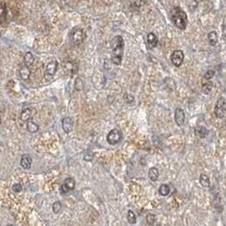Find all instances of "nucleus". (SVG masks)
I'll return each mask as SVG.
<instances>
[{
  "label": "nucleus",
  "mask_w": 226,
  "mask_h": 226,
  "mask_svg": "<svg viewBox=\"0 0 226 226\" xmlns=\"http://www.w3.org/2000/svg\"><path fill=\"white\" fill-rule=\"evenodd\" d=\"M124 53V40L122 35H116L112 41V62L113 64L121 65Z\"/></svg>",
  "instance_id": "1"
},
{
  "label": "nucleus",
  "mask_w": 226,
  "mask_h": 226,
  "mask_svg": "<svg viewBox=\"0 0 226 226\" xmlns=\"http://www.w3.org/2000/svg\"><path fill=\"white\" fill-rule=\"evenodd\" d=\"M171 21L177 28L184 30L188 25V16L184 10L179 6H175L171 10Z\"/></svg>",
  "instance_id": "2"
},
{
  "label": "nucleus",
  "mask_w": 226,
  "mask_h": 226,
  "mask_svg": "<svg viewBox=\"0 0 226 226\" xmlns=\"http://www.w3.org/2000/svg\"><path fill=\"white\" fill-rule=\"evenodd\" d=\"M70 38H71V41L74 45H80L86 39V32L82 28H74L70 35Z\"/></svg>",
  "instance_id": "3"
},
{
  "label": "nucleus",
  "mask_w": 226,
  "mask_h": 226,
  "mask_svg": "<svg viewBox=\"0 0 226 226\" xmlns=\"http://www.w3.org/2000/svg\"><path fill=\"white\" fill-rule=\"evenodd\" d=\"M226 114V102L225 99L223 97H220L216 102V105H215V115L216 117L219 119H222V118L225 117Z\"/></svg>",
  "instance_id": "4"
},
{
  "label": "nucleus",
  "mask_w": 226,
  "mask_h": 226,
  "mask_svg": "<svg viewBox=\"0 0 226 226\" xmlns=\"http://www.w3.org/2000/svg\"><path fill=\"white\" fill-rule=\"evenodd\" d=\"M121 140H122V132L118 128L112 129L106 136V141L109 145H117L118 143L121 142Z\"/></svg>",
  "instance_id": "5"
},
{
  "label": "nucleus",
  "mask_w": 226,
  "mask_h": 226,
  "mask_svg": "<svg viewBox=\"0 0 226 226\" xmlns=\"http://www.w3.org/2000/svg\"><path fill=\"white\" fill-rule=\"evenodd\" d=\"M63 68L66 70V72H68L69 74L74 75L75 73L78 72V63L75 60H63Z\"/></svg>",
  "instance_id": "6"
},
{
  "label": "nucleus",
  "mask_w": 226,
  "mask_h": 226,
  "mask_svg": "<svg viewBox=\"0 0 226 226\" xmlns=\"http://www.w3.org/2000/svg\"><path fill=\"white\" fill-rule=\"evenodd\" d=\"M184 54L182 50H175L173 51L171 55V62L175 67H180L181 64L184 63Z\"/></svg>",
  "instance_id": "7"
},
{
  "label": "nucleus",
  "mask_w": 226,
  "mask_h": 226,
  "mask_svg": "<svg viewBox=\"0 0 226 226\" xmlns=\"http://www.w3.org/2000/svg\"><path fill=\"white\" fill-rule=\"evenodd\" d=\"M75 188V180L72 177H68L65 179L64 184L60 186V193L62 194H67L70 191H72Z\"/></svg>",
  "instance_id": "8"
},
{
  "label": "nucleus",
  "mask_w": 226,
  "mask_h": 226,
  "mask_svg": "<svg viewBox=\"0 0 226 226\" xmlns=\"http://www.w3.org/2000/svg\"><path fill=\"white\" fill-rule=\"evenodd\" d=\"M57 67H58V63L56 60H50L45 67V74L50 77H53L57 71Z\"/></svg>",
  "instance_id": "9"
},
{
  "label": "nucleus",
  "mask_w": 226,
  "mask_h": 226,
  "mask_svg": "<svg viewBox=\"0 0 226 226\" xmlns=\"http://www.w3.org/2000/svg\"><path fill=\"white\" fill-rule=\"evenodd\" d=\"M35 109L32 108V107H26L21 112L20 115V119L22 121H29V120H32V118L35 117Z\"/></svg>",
  "instance_id": "10"
},
{
  "label": "nucleus",
  "mask_w": 226,
  "mask_h": 226,
  "mask_svg": "<svg viewBox=\"0 0 226 226\" xmlns=\"http://www.w3.org/2000/svg\"><path fill=\"white\" fill-rule=\"evenodd\" d=\"M174 119L178 126H182L184 124V120H186V115H184V109L180 107H177L175 109V114H174Z\"/></svg>",
  "instance_id": "11"
},
{
  "label": "nucleus",
  "mask_w": 226,
  "mask_h": 226,
  "mask_svg": "<svg viewBox=\"0 0 226 226\" xmlns=\"http://www.w3.org/2000/svg\"><path fill=\"white\" fill-rule=\"evenodd\" d=\"M62 127L66 134L71 132L73 127H74V120L71 117H65L62 121Z\"/></svg>",
  "instance_id": "12"
},
{
  "label": "nucleus",
  "mask_w": 226,
  "mask_h": 226,
  "mask_svg": "<svg viewBox=\"0 0 226 226\" xmlns=\"http://www.w3.org/2000/svg\"><path fill=\"white\" fill-rule=\"evenodd\" d=\"M157 42H159V41H157V37L154 35L153 32H150V33H148V35H147V39H146L147 47L149 48V49H153L154 47H156Z\"/></svg>",
  "instance_id": "13"
},
{
  "label": "nucleus",
  "mask_w": 226,
  "mask_h": 226,
  "mask_svg": "<svg viewBox=\"0 0 226 226\" xmlns=\"http://www.w3.org/2000/svg\"><path fill=\"white\" fill-rule=\"evenodd\" d=\"M31 163H32V159L28 154H23L22 156H21L20 166L22 167L23 169H25V170L29 169L30 167H31Z\"/></svg>",
  "instance_id": "14"
},
{
  "label": "nucleus",
  "mask_w": 226,
  "mask_h": 226,
  "mask_svg": "<svg viewBox=\"0 0 226 226\" xmlns=\"http://www.w3.org/2000/svg\"><path fill=\"white\" fill-rule=\"evenodd\" d=\"M19 74H20V77L23 80H28L29 79V76H30L29 68H28L26 65H22L20 67V70H19Z\"/></svg>",
  "instance_id": "15"
},
{
  "label": "nucleus",
  "mask_w": 226,
  "mask_h": 226,
  "mask_svg": "<svg viewBox=\"0 0 226 226\" xmlns=\"http://www.w3.org/2000/svg\"><path fill=\"white\" fill-rule=\"evenodd\" d=\"M213 87H214V85H213V82L211 80H203V82H202V93L205 95L209 94L211 92V90H213Z\"/></svg>",
  "instance_id": "16"
},
{
  "label": "nucleus",
  "mask_w": 226,
  "mask_h": 226,
  "mask_svg": "<svg viewBox=\"0 0 226 226\" xmlns=\"http://www.w3.org/2000/svg\"><path fill=\"white\" fill-rule=\"evenodd\" d=\"M207 134H209V131H207V129H206L204 126L195 127V134H196L197 137L201 138V139H204V138L207 136Z\"/></svg>",
  "instance_id": "17"
},
{
  "label": "nucleus",
  "mask_w": 226,
  "mask_h": 226,
  "mask_svg": "<svg viewBox=\"0 0 226 226\" xmlns=\"http://www.w3.org/2000/svg\"><path fill=\"white\" fill-rule=\"evenodd\" d=\"M148 176H149L151 181H156L159 176V170H157V168H155V167L150 168L149 172H148Z\"/></svg>",
  "instance_id": "18"
},
{
  "label": "nucleus",
  "mask_w": 226,
  "mask_h": 226,
  "mask_svg": "<svg viewBox=\"0 0 226 226\" xmlns=\"http://www.w3.org/2000/svg\"><path fill=\"white\" fill-rule=\"evenodd\" d=\"M207 40L211 46H215L218 43V35L216 31H211L207 35Z\"/></svg>",
  "instance_id": "19"
},
{
  "label": "nucleus",
  "mask_w": 226,
  "mask_h": 226,
  "mask_svg": "<svg viewBox=\"0 0 226 226\" xmlns=\"http://www.w3.org/2000/svg\"><path fill=\"white\" fill-rule=\"evenodd\" d=\"M26 129H27V131L29 132H37L39 130V125L33 122L32 120H29V121L26 123Z\"/></svg>",
  "instance_id": "20"
},
{
  "label": "nucleus",
  "mask_w": 226,
  "mask_h": 226,
  "mask_svg": "<svg viewBox=\"0 0 226 226\" xmlns=\"http://www.w3.org/2000/svg\"><path fill=\"white\" fill-rule=\"evenodd\" d=\"M24 63L25 65L27 66V67H29V66H31L33 63H35V56H33V54H32L31 52H26L24 55Z\"/></svg>",
  "instance_id": "21"
},
{
  "label": "nucleus",
  "mask_w": 226,
  "mask_h": 226,
  "mask_svg": "<svg viewBox=\"0 0 226 226\" xmlns=\"http://www.w3.org/2000/svg\"><path fill=\"white\" fill-rule=\"evenodd\" d=\"M85 87V81L82 79L81 77H77L76 79H75V82H74V89L76 91H81Z\"/></svg>",
  "instance_id": "22"
},
{
  "label": "nucleus",
  "mask_w": 226,
  "mask_h": 226,
  "mask_svg": "<svg viewBox=\"0 0 226 226\" xmlns=\"http://www.w3.org/2000/svg\"><path fill=\"white\" fill-rule=\"evenodd\" d=\"M200 184H201L202 186H204V188H209V186H211V181H209V176L206 175V174H201L200 175Z\"/></svg>",
  "instance_id": "23"
},
{
  "label": "nucleus",
  "mask_w": 226,
  "mask_h": 226,
  "mask_svg": "<svg viewBox=\"0 0 226 226\" xmlns=\"http://www.w3.org/2000/svg\"><path fill=\"white\" fill-rule=\"evenodd\" d=\"M170 186H168V184H161V186H159V194H161V196H168L170 194Z\"/></svg>",
  "instance_id": "24"
},
{
  "label": "nucleus",
  "mask_w": 226,
  "mask_h": 226,
  "mask_svg": "<svg viewBox=\"0 0 226 226\" xmlns=\"http://www.w3.org/2000/svg\"><path fill=\"white\" fill-rule=\"evenodd\" d=\"M127 221L130 224H136V222H137V217H136L134 211H130V209L127 211Z\"/></svg>",
  "instance_id": "25"
},
{
  "label": "nucleus",
  "mask_w": 226,
  "mask_h": 226,
  "mask_svg": "<svg viewBox=\"0 0 226 226\" xmlns=\"http://www.w3.org/2000/svg\"><path fill=\"white\" fill-rule=\"evenodd\" d=\"M0 16H1V23L4 24L5 18H6V8L4 3H1V10H0Z\"/></svg>",
  "instance_id": "26"
},
{
  "label": "nucleus",
  "mask_w": 226,
  "mask_h": 226,
  "mask_svg": "<svg viewBox=\"0 0 226 226\" xmlns=\"http://www.w3.org/2000/svg\"><path fill=\"white\" fill-rule=\"evenodd\" d=\"M52 211L54 214H58L60 211H62V203L60 201H55L52 204Z\"/></svg>",
  "instance_id": "27"
},
{
  "label": "nucleus",
  "mask_w": 226,
  "mask_h": 226,
  "mask_svg": "<svg viewBox=\"0 0 226 226\" xmlns=\"http://www.w3.org/2000/svg\"><path fill=\"white\" fill-rule=\"evenodd\" d=\"M214 75H215V71H214V70H209V71H206V72H205L203 78H204V80H209L211 77H214Z\"/></svg>",
  "instance_id": "28"
},
{
  "label": "nucleus",
  "mask_w": 226,
  "mask_h": 226,
  "mask_svg": "<svg viewBox=\"0 0 226 226\" xmlns=\"http://www.w3.org/2000/svg\"><path fill=\"white\" fill-rule=\"evenodd\" d=\"M146 221L149 225H152V224H154V222H155V216H154L153 214H148L146 217Z\"/></svg>",
  "instance_id": "29"
},
{
  "label": "nucleus",
  "mask_w": 226,
  "mask_h": 226,
  "mask_svg": "<svg viewBox=\"0 0 226 226\" xmlns=\"http://www.w3.org/2000/svg\"><path fill=\"white\" fill-rule=\"evenodd\" d=\"M12 190L15 192V193H19V192L22 191V184H19V182H17V184H14Z\"/></svg>",
  "instance_id": "30"
},
{
  "label": "nucleus",
  "mask_w": 226,
  "mask_h": 226,
  "mask_svg": "<svg viewBox=\"0 0 226 226\" xmlns=\"http://www.w3.org/2000/svg\"><path fill=\"white\" fill-rule=\"evenodd\" d=\"M125 101L128 103V104H130V103H134V96L132 95H129V94H125Z\"/></svg>",
  "instance_id": "31"
},
{
  "label": "nucleus",
  "mask_w": 226,
  "mask_h": 226,
  "mask_svg": "<svg viewBox=\"0 0 226 226\" xmlns=\"http://www.w3.org/2000/svg\"><path fill=\"white\" fill-rule=\"evenodd\" d=\"M222 33H223V37L226 39V24H223V26H222Z\"/></svg>",
  "instance_id": "32"
},
{
  "label": "nucleus",
  "mask_w": 226,
  "mask_h": 226,
  "mask_svg": "<svg viewBox=\"0 0 226 226\" xmlns=\"http://www.w3.org/2000/svg\"><path fill=\"white\" fill-rule=\"evenodd\" d=\"M6 226H14V225H12V224H10V225H6Z\"/></svg>",
  "instance_id": "33"
},
{
  "label": "nucleus",
  "mask_w": 226,
  "mask_h": 226,
  "mask_svg": "<svg viewBox=\"0 0 226 226\" xmlns=\"http://www.w3.org/2000/svg\"><path fill=\"white\" fill-rule=\"evenodd\" d=\"M156 226H161V224H157V225H156Z\"/></svg>",
  "instance_id": "34"
}]
</instances>
